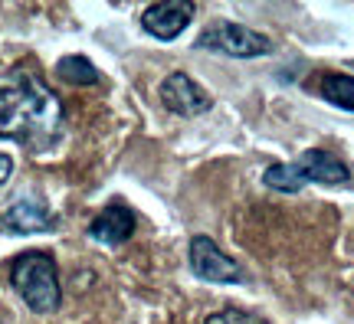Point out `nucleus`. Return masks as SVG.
Here are the masks:
<instances>
[{
	"instance_id": "obj_7",
	"label": "nucleus",
	"mask_w": 354,
	"mask_h": 324,
	"mask_svg": "<svg viewBox=\"0 0 354 324\" xmlns=\"http://www.w3.org/2000/svg\"><path fill=\"white\" fill-rule=\"evenodd\" d=\"M194 13H197V7L190 0H165V3H151L141 13V26L154 39H174L187 30Z\"/></svg>"
},
{
	"instance_id": "obj_9",
	"label": "nucleus",
	"mask_w": 354,
	"mask_h": 324,
	"mask_svg": "<svg viewBox=\"0 0 354 324\" xmlns=\"http://www.w3.org/2000/svg\"><path fill=\"white\" fill-rule=\"evenodd\" d=\"M3 226H7L10 233H20V236H26V233H46V229L56 226V216H53V210L43 203V200L20 197L7 207Z\"/></svg>"
},
{
	"instance_id": "obj_8",
	"label": "nucleus",
	"mask_w": 354,
	"mask_h": 324,
	"mask_svg": "<svg viewBox=\"0 0 354 324\" xmlns=\"http://www.w3.org/2000/svg\"><path fill=\"white\" fill-rule=\"evenodd\" d=\"M135 226H138L135 210L128 207L125 200H112V203L102 207V213L88 223V236L95 239V242H102V246H122V242L131 239Z\"/></svg>"
},
{
	"instance_id": "obj_13",
	"label": "nucleus",
	"mask_w": 354,
	"mask_h": 324,
	"mask_svg": "<svg viewBox=\"0 0 354 324\" xmlns=\"http://www.w3.org/2000/svg\"><path fill=\"white\" fill-rule=\"evenodd\" d=\"M10 174H13V158L0 151V187H3V184L10 180Z\"/></svg>"
},
{
	"instance_id": "obj_12",
	"label": "nucleus",
	"mask_w": 354,
	"mask_h": 324,
	"mask_svg": "<svg viewBox=\"0 0 354 324\" xmlns=\"http://www.w3.org/2000/svg\"><path fill=\"white\" fill-rule=\"evenodd\" d=\"M207 324H266L259 314L253 312H240V308H223V312H214L207 318Z\"/></svg>"
},
{
	"instance_id": "obj_2",
	"label": "nucleus",
	"mask_w": 354,
	"mask_h": 324,
	"mask_svg": "<svg viewBox=\"0 0 354 324\" xmlns=\"http://www.w3.org/2000/svg\"><path fill=\"white\" fill-rule=\"evenodd\" d=\"M266 187L282 190V193H295L305 184H325V187H348L351 184V171L328 151H305L292 164H269L266 167Z\"/></svg>"
},
{
	"instance_id": "obj_3",
	"label": "nucleus",
	"mask_w": 354,
	"mask_h": 324,
	"mask_svg": "<svg viewBox=\"0 0 354 324\" xmlns=\"http://www.w3.org/2000/svg\"><path fill=\"white\" fill-rule=\"evenodd\" d=\"M10 282L17 295L26 301V308L37 314H50L63 305V288H59V269L50 252H24L10 265Z\"/></svg>"
},
{
	"instance_id": "obj_10",
	"label": "nucleus",
	"mask_w": 354,
	"mask_h": 324,
	"mask_svg": "<svg viewBox=\"0 0 354 324\" xmlns=\"http://www.w3.org/2000/svg\"><path fill=\"white\" fill-rule=\"evenodd\" d=\"M322 99L342 112H354V75L328 73L322 79Z\"/></svg>"
},
{
	"instance_id": "obj_5",
	"label": "nucleus",
	"mask_w": 354,
	"mask_h": 324,
	"mask_svg": "<svg viewBox=\"0 0 354 324\" xmlns=\"http://www.w3.org/2000/svg\"><path fill=\"white\" fill-rule=\"evenodd\" d=\"M190 269H194L197 278L214 282V285H233V282H243V278H246L240 262L230 259L210 236L190 239Z\"/></svg>"
},
{
	"instance_id": "obj_11",
	"label": "nucleus",
	"mask_w": 354,
	"mask_h": 324,
	"mask_svg": "<svg viewBox=\"0 0 354 324\" xmlns=\"http://www.w3.org/2000/svg\"><path fill=\"white\" fill-rule=\"evenodd\" d=\"M56 73H59V79L69 82V86H95L102 79V73L88 63L86 56H63V59L56 63Z\"/></svg>"
},
{
	"instance_id": "obj_6",
	"label": "nucleus",
	"mask_w": 354,
	"mask_h": 324,
	"mask_svg": "<svg viewBox=\"0 0 354 324\" xmlns=\"http://www.w3.org/2000/svg\"><path fill=\"white\" fill-rule=\"evenodd\" d=\"M158 92H161V102H165L167 112L180 115V118H197V115L210 112V105H214L210 92L197 86L187 73H171Z\"/></svg>"
},
{
	"instance_id": "obj_4",
	"label": "nucleus",
	"mask_w": 354,
	"mask_h": 324,
	"mask_svg": "<svg viewBox=\"0 0 354 324\" xmlns=\"http://www.w3.org/2000/svg\"><path fill=\"white\" fill-rule=\"evenodd\" d=\"M197 50L223 53V56H233V59H253V56H269L272 53V39L243 23L220 20V23H210L197 37Z\"/></svg>"
},
{
	"instance_id": "obj_1",
	"label": "nucleus",
	"mask_w": 354,
	"mask_h": 324,
	"mask_svg": "<svg viewBox=\"0 0 354 324\" xmlns=\"http://www.w3.org/2000/svg\"><path fill=\"white\" fill-rule=\"evenodd\" d=\"M66 112L59 95L39 75L17 73L7 75L0 86V137L20 141L33 151H50L63 137Z\"/></svg>"
}]
</instances>
